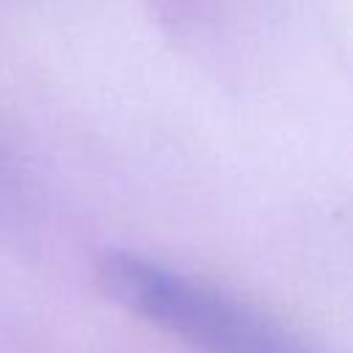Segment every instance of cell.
<instances>
[{
  "instance_id": "1",
  "label": "cell",
  "mask_w": 353,
  "mask_h": 353,
  "mask_svg": "<svg viewBox=\"0 0 353 353\" xmlns=\"http://www.w3.org/2000/svg\"><path fill=\"white\" fill-rule=\"evenodd\" d=\"M97 281L113 303L204 353H312L251 306L146 256L108 251Z\"/></svg>"
}]
</instances>
